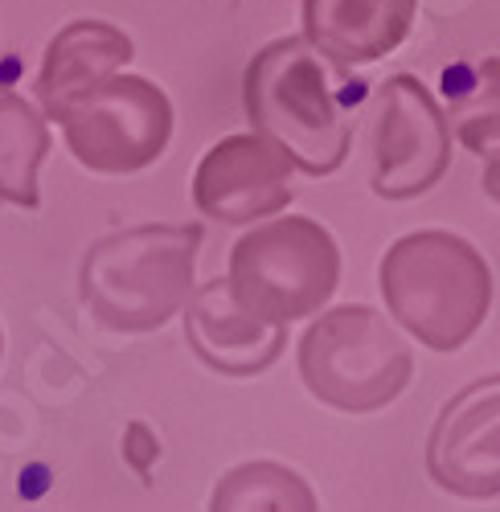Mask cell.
Listing matches in <instances>:
<instances>
[{"label":"cell","instance_id":"cell-1","mask_svg":"<svg viewBox=\"0 0 500 512\" xmlns=\"http://www.w3.org/2000/svg\"><path fill=\"white\" fill-rule=\"evenodd\" d=\"M345 66L316 54L308 41L275 37L250 58L242 74V103L250 127L271 140L308 177H328L349 160L353 115H349Z\"/></svg>","mask_w":500,"mask_h":512},{"label":"cell","instance_id":"cell-2","mask_svg":"<svg viewBox=\"0 0 500 512\" xmlns=\"http://www.w3.org/2000/svg\"><path fill=\"white\" fill-rule=\"evenodd\" d=\"M382 300L398 328L423 349L455 353L480 332L492 308V267L451 230H414L382 254Z\"/></svg>","mask_w":500,"mask_h":512},{"label":"cell","instance_id":"cell-3","mask_svg":"<svg viewBox=\"0 0 500 512\" xmlns=\"http://www.w3.org/2000/svg\"><path fill=\"white\" fill-rule=\"evenodd\" d=\"M201 226H132L99 238L82 259V304L115 332H156L193 295Z\"/></svg>","mask_w":500,"mask_h":512},{"label":"cell","instance_id":"cell-4","mask_svg":"<svg viewBox=\"0 0 500 512\" xmlns=\"http://www.w3.org/2000/svg\"><path fill=\"white\" fill-rule=\"evenodd\" d=\"M341 283V250L316 218H271L230 250L226 287L263 324H291L324 312Z\"/></svg>","mask_w":500,"mask_h":512},{"label":"cell","instance_id":"cell-5","mask_svg":"<svg viewBox=\"0 0 500 512\" xmlns=\"http://www.w3.org/2000/svg\"><path fill=\"white\" fill-rule=\"evenodd\" d=\"M414 373L410 345L369 304H341L300 336V377L312 398L341 414L390 406Z\"/></svg>","mask_w":500,"mask_h":512},{"label":"cell","instance_id":"cell-6","mask_svg":"<svg viewBox=\"0 0 500 512\" xmlns=\"http://www.w3.org/2000/svg\"><path fill=\"white\" fill-rule=\"evenodd\" d=\"M62 136L91 173H140L173 140V103L140 74H115L62 111Z\"/></svg>","mask_w":500,"mask_h":512},{"label":"cell","instance_id":"cell-7","mask_svg":"<svg viewBox=\"0 0 500 512\" xmlns=\"http://www.w3.org/2000/svg\"><path fill=\"white\" fill-rule=\"evenodd\" d=\"M451 127L414 74H390L373 95V193L386 201L423 197L451 168Z\"/></svg>","mask_w":500,"mask_h":512},{"label":"cell","instance_id":"cell-8","mask_svg":"<svg viewBox=\"0 0 500 512\" xmlns=\"http://www.w3.org/2000/svg\"><path fill=\"white\" fill-rule=\"evenodd\" d=\"M291 173H296V164L259 132L226 136L197 164L193 205L201 218H214L222 226H250L259 218H275L296 197Z\"/></svg>","mask_w":500,"mask_h":512},{"label":"cell","instance_id":"cell-9","mask_svg":"<svg viewBox=\"0 0 500 512\" xmlns=\"http://www.w3.org/2000/svg\"><path fill=\"white\" fill-rule=\"evenodd\" d=\"M427 476L464 500L500 496V373L443 402L427 439Z\"/></svg>","mask_w":500,"mask_h":512},{"label":"cell","instance_id":"cell-10","mask_svg":"<svg viewBox=\"0 0 500 512\" xmlns=\"http://www.w3.org/2000/svg\"><path fill=\"white\" fill-rule=\"evenodd\" d=\"M185 336L193 353L222 377H255L287 349V324H263L242 312L226 279L193 287L185 304Z\"/></svg>","mask_w":500,"mask_h":512},{"label":"cell","instance_id":"cell-11","mask_svg":"<svg viewBox=\"0 0 500 512\" xmlns=\"http://www.w3.org/2000/svg\"><path fill=\"white\" fill-rule=\"evenodd\" d=\"M132 58H136L132 37L111 21L78 17V21L62 25L50 37L46 58H41V70H37V82H33L41 115L62 119V111L78 95H87L91 87H99V82L123 74L132 66Z\"/></svg>","mask_w":500,"mask_h":512},{"label":"cell","instance_id":"cell-12","mask_svg":"<svg viewBox=\"0 0 500 512\" xmlns=\"http://www.w3.org/2000/svg\"><path fill=\"white\" fill-rule=\"evenodd\" d=\"M419 0H304V41L337 66H369L410 37Z\"/></svg>","mask_w":500,"mask_h":512},{"label":"cell","instance_id":"cell-13","mask_svg":"<svg viewBox=\"0 0 500 512\" xmlns=\"http://www.w3.org/2000/svg\"><path fill=\"white\" fill-rule=\"evenodd\" d=\"M447 127L480 160H500V54L447 74Z\"/></svg>","mask_w":500,"mask_h":512},{"label":"cell","instance_id":"cell-14","mask_svg":"<svg viewBox=\"0 0 500 512\" xmlns=\"http://www.w3.org/2000/svg\"><path fill=\"white\" fill-rule=\"evenodd\" d=\"M50 156V127L29 99L0 95V201L37 209V173Z\"/></svg>","mask_w":500,"mask_h":512},{"label":"cell","instance_id":"cell-15","mask_svg":"<svg viewBox=\"0 0 500 512\" xmlns=\"http://www.w3.org/2000/svg\"><path fill=\"white\" fill-rule=\"evenodd\" d=\"M210 512H320L312 484L283 463H238L218 480Z\"/></svg>","mask_w":500,"mask_h":512},{"label":"cell","instance_id":"cell-16","mask_svg":"<svg viewBox=\"0 0 500 512\" xmlns=\"http://www.w3.org/2000/svg\"><path fill=\"white\" fill-rule=\"evenodd\" d=\"M484 193L500 201V160H488V168H484Z\"/></svg>","mask_w":500,"mask_h":512},{"label":"cell","instance_id":"cell-17","mask_svg":"<svg viewBox=\"0 0 500 512\" xmlns=\"http://www.w3.org/2000/svg\"><path fill=\"white\" fill-rule=\"evenodd\" d=\"M0 361H5V332H0Z\"/></svg>","mask_w":500,"mask_h":512}]
</instances>
